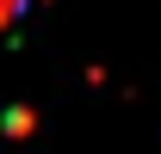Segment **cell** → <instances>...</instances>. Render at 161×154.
<instances>
[{"mask_svg":"<svg viewBox=\"0 0 161 154\" xmlns=\"http://www.w3.org/2000/svg\"><path fill=\"white\" fill-rule=\"evenodd\" d=\"M31 130V111H6V136H25Z\"/></svg>","mask_w":161,"mask_h":154,"instance_id":"obj_1","label":"cell"}]
</instances>
